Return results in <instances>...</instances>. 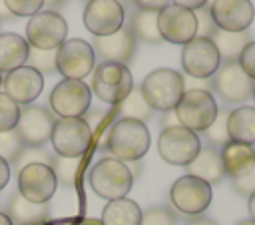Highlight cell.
I'll return each mask as SVG.
<instances>
[{
	"label": "cell",
	"instance_id": "cell-46",
	"mask_svg": "<svg viewBox=\"0 0 255 225\" xmlns=\"http://www.w3.org/2000/svg\"><path fill=\"white\" fill-rule=\"evenodd\" d=\"M10 171H12V169H10V163L0 157V191L8 185V181H10Z\"/></svg>",
	"mask_w": 255,
	"mask_h": 225
},
{
	"label": "cell",
	"instance_id": "cell-25",
	"mask_svg": "<svg viewBox=\"0 0 255 225\" xmlns=\"http://www.w3.org/2000/svg\"><path fill=\"white\" fill-rule=\"evenodd\" d=\"M209 40L213 42L219 58L223 62H237L243 48L253 40V34L249 30H243V32H225V30H219L215 28L209 36Z\"/></svg>",
	"mask_w": 255,
	"mask_h": 225
},
{
	"label": "cell",
	"instance_id": "cell-5",
	"mask_svg": "<svg viewBox=\"0 0 255 225\" xmlns=\"http://www.w3.org/2000/svg\"><path fill=\"white\" fill-rule=\"evenodd\" d=\"M179 119V125L199 133L209 127L217 115V102L207 90H185L173 108Z\"/></svg>",
	"mask_w": 255,
	"mask_h": 225
},
{
	"label": "cell",
	"instance_id": "cell-33",
	"mask_svg": "<svg viewBox=\"0 0 255 225\" xmlns=\"http://www.w3.org/2000/svg\"><path fill=\"white\" fill-rule=\"evenodd\" d=\"M52 161H54V155L50 151H46L44 147H28V145H24L22 151L12 161V165L16 167V171H20L22 167L32 165V163H44V165L52 167Z\"/></svg>",
	"mask_w": 255,
	"mask_h": 225
},
{
	"label": "cell",
	"instance_id": "cell-32",
	"mask_svg": "<svg viewBox=\"0 0 255 225\" xmlns=\"http://www.w3.org/2000/svg\"><path fill=\"white\" fill-rule=\"evenodd\" d=\"M112 115H114V112H108V110H102V108H90L82 115V119L92 129V137H100V147H106V135H108V129L112 125L110 123Z\"/></svg>",
	"mask_w": 255,
	"mask_h": 225
},
{
	"label": "cell",
	"instance_id": "cell-29",
	"mask_svg": "<svg viewBox=\"0 0 255 225\" xmlns=\"http://www.w3.org/2000/svg\"><path fill=\"white\" fill-rule=\"evenodd\" d=\"M118 115L126 117V119H137V121H147L153 115V110L149 108V104L145 102L139 86H133L131 92L118 104Z\"/></svg>",
	"mask_w": 255,
	"mask_h": 225
},
{
	"label": "cell",
	"instance_id": "cell-2",
	"mask_svg": "<svg viewBox=\"0 0 255 225\" xmlns=\"http://www.w3.org/2000/svg\"><path fill=\"white\" fill-rule=\"evenodd\" d=\"M88 181L92 191L108 201L126 197L133 185V177L128 165L116 157H102L100 161H96L90 169Z\"/></svg>",
	"mask_w": 255,
	"mask_h": 225
},
{
	"label": "cell",
	"instance_id": "cell-55",
	"mask_svg": "<svg viewBox=\"0 0 255 225\" xmlns=\"http://www.w3.org/2000/svg\"><path fill=\"white\" fill-rule=\"evenodd\" d=\"M251 98H253V100H255V88H253V94H251Z\"/></svg>",
	"mask_w": 255,
	"mask_h": 225
},
{
	"label": "cell",
	"instance_id": "cell-14",
	"mask_svg": "<svg viewBox=\"0 0 255 225\" xmlns=\"http://www.w3.org/2000/svg\"><path fill=\"white\" fill-rule=\"evenodd\" d=\"M56 119L54 113L48 112L42 106H24L20 108V115L16 121V133L22 139L24 145L28 147H42L50 135H52V127H54Z\"/></svg>",
	"mask_w": 255,
	"mask_h": 225
},
{
	"label": "cell",
	"instance_id": "cell-56",
	"mask_svg": "<svg viewBox=\"0 0 255 225\" xmlns=\"http://www.w3.org/2000/svg\"><path fill=\"white\" fill-rule=\"evenodd\" d=\"M0 86H2V76H0Z\"/></svg>",
	"mask_w": 255,
	"mask_h": 225
},
{
	"label": "cell",
	"instance_id": "cell-27",
	"mask_svg": "<svg viewBox=\"0 0 255 225\" xmlns=\"http://www.w3.org/2000/svg\"><path fill=\"white\" fill-rule=\"evenodd\" d=\"M139 221H141V209L135 201L128 197L108 201L102 211L104 225H139Z\"/></svg>",
	"mask_w": 255,
	"mask_h": 225
},
{
	"label": "cell",
	"instance_id": "cell-13",
	"mask_svg": "<svg viewBox=\"0 0 255 225\" xmlns=\"http://www.w3.org/2000/svg\"><path fill=\"white\" fill-rule=\"evenodd\" d=\"M221 66V58L209 38H191L187 44H183L181 50V68L185 76L209 80L217 68Z\"/></svg>",
	"mask_w": 255,
	"mask_h": 225
},
{
	"label": "cell",
	"instance_id": "cell-50",
	"mask_svg": "<svg viewBox=\"0 0 255 225\" xmlns=\"http://www.w3.org/2000/svg\"><path fill=\"white\" fill-rule=\"evenodd\" d=\"M247 209H249V217H251V221L255 223V193H251V195H249V203H247Z\"/></svg>",
	"mask_w": 255,
	"mask_h": 225
},
{
	"label": "cell",
	"instance_id": "cell-37",
	"mask_svg": "<svg viewBox=\"0 0 255 225\" xmlns=\"http://www.w3.org/2000/svg\"><path fill=\"white\" fill-rule=\"evenodd\" d=\"M24 143L18 137L16 129H8V131H0V157L6 159L8 163H12L16 159V155L22 151Z\"/></svg>",
	"mask_w": 255,
	"mask_h": 225
},
{
	"label": "cell",
	"instance_id": "cell-6",
	"mask_svg": "<svg viewBox=\"0 0 255 225\" xmlns=\"http://www.w3.org/2000/svg\"><path fill=\"white\" fill-rule=\"evenodd\" d=\"M50 141L60 157H84L94 137L82 117H60L52 127Z\"/></svg>",
	"mask_w": 255,
	"mask_h": 225
},
{
	"label": "cell",
	"instance_id": "cell-3",
	"mask_svg": "<svg viewBox=\"0 0 255 225\" xmlns=\"http://www.w3.org/2000/svg\"><path fill=\"white\" fill-rule=\"evenodd\" d=\"M139 90L145 102L149 104V108L159 112L173 110L185 92L181 74L171 68H157L149 72L139 84Z\"/></svg>",
	"mask_w": 255,
	"mask_h": 225
},
{
	"label": "cell",
	"instance_id": "cell-8",
	"mask_svg": "<svg viewBox=\"0 0 255 225\" xmlns=\"http://www.w3.org/2000/svg\"><path fill=\"white\" fill-rule=\"evenodd\" d=\"M68 22L56 10H40L30 16L26 24V42L30 48L38 50H56L66 42Z\"/></svg>",
	"mask_w": 255,
	"mask_h": 225
},
{
	"label": "cell",
	"instance_id": "cell-24",
	"mask_svg": "<svg viewBox=\"0 0 255 225\" xmlns=\"http://www.w3.org/2000/svg\"><path fill=\"white\" fill-rule=\"evenodd\" d=\"M28 52H30V46L26 38L14 32L0 34V72L8 74L20 66H26Z\"/></svg>",
	"mask_w": 255,
	"mask_h": 225
},
{
	"label": "cell",
	"instance_id": "cell-39",
	"mask_svg": "<svg viewBox=\"0 0 255 225\" xmlns=\"http://www.w3.org/2000/svg\"><path fill=\"white\" fill-rule=\"evenodd\" d=\"M231 183H233V189L239 195H247L249 197L251 193H255V163L249 165L245 171H241L237 177H233Z\"/></svg>",
	"mask_w": 255,
	"mask_h": 225
},
{
	"label": "cell",
	"instance_id": "cell-52",
	"mask_svg": "<svg viewBox=\"0 0 255 225\" xmlns=\"http://www.w3.org/2000/svg\"><path fill=\"white\" fill-rule=\"evenodd\" d=\"M0 225H12L10 217H8L6 213H2V211H0Z\"/></svg>",
	"mask_w": 255,
	"mask_h": 225
},
{
	"label": "cell",
	"instance_id": "cell-28",
	"mask_svg": "<svg viewBox=\"0 0 255 225\" xmlns=\"http://www.w3.org/2000/svg\"><path fill=\"white\" fill-rule=\"evenodd\" d=\"M128 28L135 40H141L145 44H159L161 42V36L157 32V12L131 8Z\"/></svg>",
	"mask_w": 255,
	"mask_h": 225
},
{
	"label": "cell",
	"instance_id": "cell-22",
	"mask_svg": "<svg viewBox=\"0 0 255 225\" xmlns=\"http://www.w3.org/2000/svg\"><path fill=\"white\" fill-rule=\"evenodd\" d=\"M12 225H44L50 217L48 203H32L20 193H14L8 201V213Z\"/></svg>",
	"mask_w": 255,
	"mask_h": 225
},
{
	"label": "cell",
	"instance_id": "cell-47",
	"mask_svg": "<svg viewBox=\"0 0 255 225\" xmlns=\"http://www.w3.org/2000/svg\"><path fill=\"white\" fill-rule=\"evenodd\" d=\"M126 165H128V169H129V173H131V177H133V179H137V177L141 175V171H143V161H141V159L128 161Z\"/></svg>",
	"mask_w": 255,
	"mask_h": 225
},
{
	"label": "cell",
	"instance_id": "cell-36",
	"mask_svg": "<svg viewBox=\"0 0 255 225\" xmlns=\"http://www.w3.org/2000/svg\"><path fill=\"white\" fill-rule=\"evenodd\" d=\"M18 115H20V106L4 92H0V131L14 129Z\"/></svg>",
	"mask_w": 255,
	"mask_h": 225
},
{
	"label": "cell",
	"instance_id": "cell-35",
	"mask_svg": "<svg viewBox=\"0 0 255 225\" xmlns=\"http://www.w3.org/2000/svg\"><path fill=\"white\" fill-rule=\"evenodd\" d=\"M139 225H177V217L169 207L155 205V207L141 211Z\"/></svg>",
	"mask_w": 255,
	"mask_h": 225
},
{
	"label": "cell",
	"instance_id": "cell-34",
	"mask_svg": "<svg viewBox=\"0 0 255 225\" xmlns=\"http://www.w3.org/2000/svg\"><path fill=\"white\" fill-rule=\"evenodd\" d=\"M26 66L34 68V70L40 72L42 76H44V74H54V72H56V50H38V48H30Z\"/></svg>",
	"mask_w": 255,
	"mask_h": 225
},
{
	"label": "cell",
	"instance_id": "cell-15",
	"mask_svg": "<svg viewBox=\"0 0 255 225\" xmlns=\"http://www.w3.org/2000/svg\"><path fill=\"white\" fill-rule=\"evenodd\" d=\"M157 32L169 44H187L197 34L195 14L175 4H167L157 12Z\"/></svg>",
	"mask_w": 255,
	"mask_h": 225
},
{
	"label": "cell",
	"instance_id": "cell-45",
	"mask_svg": "<svg viewBox=\"0 0 255 225\" xmlns=\"http://www.w3.org/2000/svg\"><path fill=\"white\" fill-rule=\"evenodd\" d=\"M175 6H181V8H185V10H191V12H195L197 8H201V6H207L209 4V0H171Z\"/></svg>",
	"mask_w": 255,
	"mask_h": 225
},
{
	"label": "cell",
	"instance_id": "cell-44",
	"mask_svg": "<svg viewBox=\"0 0 255 225\" xmlns=\"http://www.w3.org/2000/svg\"><path fill=\"white\" fill-rule=\"evenodd\" d=\"M159 125H161V129H167V127L179 125V119H177L175 110H167V112H163V113H161V117H159Z\"/></svg>",
	"mask_w": 255,
	"mask_h": 225
},
{
	"label": "cell",
	"instance_id": "cell-19",
	"mask_svg": "<svg viewBox=\"0 0 255 225\" xmlns=\"http://www.w3.org/2000/svg\"><path fill=\"white\" fill-rule=\"evenodd\" d=\"M2 88L18 106H30L44 90V76L30 66H20L2 78Z\"/></svg>",
	"mask_w": 255,
	"mask_h": 225
},
{
	"label": "cell",
	"instance_id": "cell-23",
	"mask_svg": "<svg viewBox=\"0 0 255 225\" xmlns=\"http://www.w3.org/2000/svg\"><path fill=\"white\" fill-rule=\"evenodd\" d=\"M227 135L229 141L255 145V108L239 106L231 110L227 117Z\"/></svg>",
	"mask_w": 255,
	"mask_h": 225
},
{
	"label": "cell",
	"instance_id": "cell-11",
	"mask_svg": "<svg viewBox=\"0 0 255 225\" xmlns=\"http://www.w3.org/2000/svg\"><path fill=\"white\" fill-rule=\"evenodd\" d=\"M92 104V90L84 80H62L50 94V108L60 117H82Z\"/></svg>",
	"mask_w": 255,
	"mask_h": 225
},
{
	"label": "cell",
	"instance_id": "cell-21",
	"mask_svg": "<svg viewBox=\"0 0 255 225\" xmlns=\"http://www.w3.org/2000/svg\"><path fill=\"white\" fill-rule=\"evenodd\" d=\"M187 175H193L209 185H215L219 181H223L225 177V169H223V161H221V153L215 147H201L199 153L191 159V163L185 165Z\"/></svg>",
	"mask_w": 255,
	"mask_h": 225
},
{
	"label": "cell",
	"instance_id": "cell-1",
	"mask_svg": "<svg viewBox=\"0 0 255 225\" xmlns=\"http://www.w3.org/2000/svg\"><path fill=\"white\" fill-rule=\"evenodd\" d=\"M149 129L143 121L137 119H116L106 135V149L112 153V157L128 163L141 159L149 149Z\"/></svg>",
	"mask_w": 255,
	"mask_h": 225
},
{
	"label": "cell",
	"instance_id": "cell-10",
	"mask_svg": "<svg viewBox=\"0 0 255 225\" xmlns=\"http://www.w3.org/2000/svg\"><path fill=\"white\" fill-rule=\"evenodd\" d=\"M169 201L181 215L197 217L211 203V185L185 173L173 181L169 189Z\"/></svg>",
	"mask_w": 255,
	"mask_h": 225
},
{
	"label": "cell",
	"instance_id": "cell-31",
	"mask_svg": "<svg viewBox=\"0 0 255 225\" xmlns=\"http://www.w3.org/2000/svg\"><path fill=\"white\" fill-rule=\"evenodd\" d=\"M229 112L231 110H227V108H217L215 119L209 123V127L205 131H201L209 147L221 149L229 141V135H227V117H229Z\"/></svg>",
	"mask_w": 255,
	"mask_h": 225
},
{
	"label": "cell",
	"instance_id": "cell-9",
	"mask_svg": "<svg viewBox=\"0 0 255 225\" xmlns=\"http://www.w3.org/2000/svg\"><path fill=\"white\" fill-rule=\"evenodd\" d=\"M94 64V48L82 38H66V42L56 48V72L62 74L64 80H84L92 74Z\"/></svg>",
	"mask_w": 255,
	"mask_h": 225
},
{
	"label": "cell",
	"instance_id": "cell-18",
	"mask_svg": "<svg viewBox=\"0 0 255 225\" xmlns=\"http://www.w3.org/2000/svg\"><path fill=\"white\" fill-rule=\"evenodd\" d=\"M209 12L215 28L225 32L249 30L255 16L251 0H211Z\"/></svg>",
	"mask_w": 255,
	"mask_h": 225
},
{
	"label": "cell",
	"instance_id": "cell-30",
	"mask_svg": "<svg viewBox=\"0 0 255 225\" xmlns=\"http://www.w3.org/2000/svg\"><path fill=\"white\" fill-rule=\"evenodd\" d=\"M80 169H82V157H60V155H54L52 171H54L58 183H62L66 187H74L76 181H78Z\"/></svg>",
	"mask_w": 255,
	"mask_h": 225
},
{
	"label": "cell",
	"instance_id": "cell-43",
	"mask_svg": "<svg viewBox=\"0 0 255 225\" xmlns=\"http://www.w3.org/2000/svg\"><path fill=\"white\" fill-rule=\"evenodd\" d=\"M183 78V90H207L211 92V78L201 80V78H191V76H181Z\"/></svg>",
	"mask_w": 255,
	"mask_h": 225
},
{
	"label": "cell",
	"instance_id": "cell-12",
	"mask_svg": "<svg viewBox=\"0 0 255 225\" xmlns=\"http://www.w3.org/2000/svg\"><path fill=\"white\" fill-rule=\"evenodd\" d=\"M255 82L241 70L239 62H223L211 76V90L225 104H243L251 98Z\"/></svg>",
	"mask_w": 255,
	"mask_h": 225
},
{
	"label": "cell",
	"instance_id": "cell-7",
	"mask_svg": "<svg viewBox=\"0 0 255 225\" xmlns=\"http://www.w3.org/2000/svg\"><path fill=\"white\" fill-rule=\"evenodd\" d=\"M199 149H201L199 135L183 125H173L167 129H161V133L157 137V153L169 165L185 167L199 153Z\"/></svg>",
	"mask_w": 255,
	"mask_h": 225
},
{
	"label": "cell",
	"instance_id": "cell-16",
	"mask_svg": "<svg viewBox=\"0 0 255 225\" xmlns=\"http://www.w3.org/2000/svg\"><path fill=\"white\" fill-rule=\"evenodd\" d=\"M56 187L58 181L50 165L32 163L18 171V193L32 203H48Z\"/></svg>",
	"mask_w": 255,
	"mask_h": 225
},
{
	"label": "cell",
	"instance_id": "cell-51",
	"mask_svg": "<svg viewBox=\"0 0 255 225\" xmlns=\"http://www.w3.org/2000/svg\"><path fill=\"white\" fill-rule=\"evenodd\" d=\"M62 4H64V0H44V6H48V10H56Z\"/></svg>",
	"mask_w": 255,
	"mask_h": 225
},
{
	"label": "cell",
	"instance_id": "cell-53",
	"mask_svg": "<svg viewBox=\"0 0 255 225\" xmlns=\"http://www.w3.org/2000/svg\"><path fill=\"white\" fill-rule=\"evenodd\" d=\"M50 225H76L72 221H56V223H50Z\"/></svg>",
	"mask_w": 255,
	"mask_h": 225
},
{
	"label": "cell",
	"instance_id": "cell-17",
	"mask_svg": "<svg viewBox=\"0 0 255 225\" xmlns=\"http://www.w3.org/2000/svg\"><path fill=\"white\" fill-rule=\"evenodd\" d=\"M126 22V10L116 0H88L84 8V26L94 36H110Z\"/></svg>",
	"mask_w": 255,
	"mask_h": 225
},
{
	"label": "cell",
	"instance_id": "cell-26",
	"mask_svg": "<svg viewBox=\"0 0 255 225\" xmlns=\"http://www.w3.org/2000/svg\"><path fill=\"white\" fill-rule=\"evenodd\" d=\"M221 161H223V169L225 175H229L231 179L237 177L241 171H245L249 165L255 163V145H245V143H235V141H227L221 149Z\"/></svg>",
	"mask_w": 255,
	"mask_h": 225
},
{
	"label": "cell",
	"instance_id": "cell-38",
	"mask_svg": "<svg viewBox=\"0 0 255 225\" xmlns=\"http://www.w3.org/2000/svg\"><path fill=\"white\" fill-rule=\"evenodd\" d=\"M6 8L10 10L12 16L24 18V16H34L42 10L44 0H4Z\"/></svg>",
	"mask_w": 255,
	"mask_h": 225
},
{
	"label": "cell",
	"instance_id": "cell-48",
	"mask_svg": "<svg viewBox=\"0 0 255 225\" xmlns=\"http://www.w3.org/2000/svg\"><path fill=\"white\" fill-rule=\"evenodd\" d=\"M187 225H217V223H215L213 219H209V217H203V215H197V217H191Z\"/></svg>",
	"mask_w": 255,
	"mask_h": 225
},
{
	"label": "cell",
	"instance_id": "cell-20",
	"mask_svg": "<svg viewBox=\"0 0 255 225\" xmlns=\"http://www.w3.org/2000/svg\"><path fill=\"white\" fill-rule=\"evenodd\" d=\"M135 46H137V40L133 38L128 26H122L118 32L110 36H96L92 44L94 54L100 56L104 62H118L124 66H128L133 60Z\"/></svg>",
	"mask_w": 255,
	"mask_h": 225
},
{
	"label": "cell",
	"instance_id": "cell-42",
	"mask_svg": "<svg viewBox=\"0 0 255 225\" xmlns=\"http://www.w3.org/2000/svg\"><path fill=\"white\" fill-rule=\"evenodd\" d=\"M133 8L137 10H147V12H159L169 4V0H129Z\"/></svg>",
	"mask_w": 255,
	"mask_h": 225
},
{
	"label": "cell",
	"instance_id": "cell-41",
	"mask_svg": "<svg viewBox=\"0 0 255 225\" xmlns=\"http://www.w3.org/2000/svg\"><path fill=\"white\" fill-rule=\"evenodd\" d=\"M239 66H241V70L255 82V40H251L245 48H243V52H241V56H239Z\"/></svg>",
	"mask_w": 255,
	"mask_h": 225
},
{
	"label": "cell",
	"instance_id": "cell-4",
	"mask_svg": "<svg viewBox=\"0 0 255 225\" xmlns=\"http://www.w3.org/2000/svg\"><path fill=\"white\" fill-rule=\"evenodd\" d=\"M133 88L128 66L118 62H102L92 70V92L106 104L118 106Z\"/></svg>",
	"mask_w": 255,
	"mask_h": 225
},
{
	"label": "cell",
	"instance_id": "cell-40",
	"mask_svg": "<svg viewBox=\"0 0 255 225\" xmlns=\"http://www.w3.org/2000/svg\"><path fill=\"white\" fill-rule=\"evenodd\" d=\"M193 14H195V22H197V34H195V36H199V38H209L211 32L215 30V24H213V20H211L209 6H201V8H197Z\"/></svg>",
	"mask_w": 255,
	"mask_h": 225
},
{
	"label": "cell",
	"instance_id": "cell-49",
	"mask_svg": "<svg viewBox=\"0 0 255 225\" xmlns=\"http://www.w3.org/2000/svg\"><path fill=\"white\" fill-rule=\"evenodd\" d=\"M14 16L10 14V10L6 8V4H4V0H0V22L2 20H12Z\"/></svg>",
	"mask_w": 255,
	"mask_h": 225
},
{
	"label": "cell",
	"instance_id": "cell-54",
	"mask_svg": "<svg viewBox=\"0 0 255 225\" xmlns=\"http://www.w3.org/2000/svg\"><path fill=\"white\" fill-rule=\"evenodd\" d=\"M237 225H255V223H253V221H251V219H245V221H239V223H237Z\"/></svg>",
	"mask_w": 255,
	"mask_h": 225
}]
</instances>
